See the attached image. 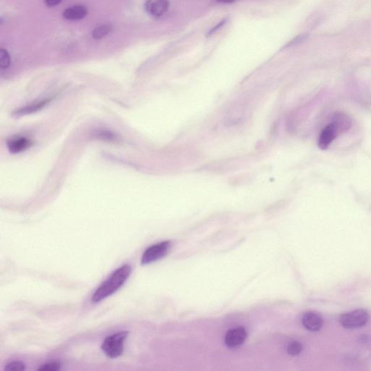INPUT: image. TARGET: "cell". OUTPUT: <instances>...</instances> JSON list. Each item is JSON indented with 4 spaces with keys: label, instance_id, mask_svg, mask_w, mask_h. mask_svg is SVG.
I'll return each mask as SVG.
<instances>
[{
    "label": "cell",
    "instance_id": "277c9868",
    "mask_svg": "<svg viewBox=\"0 0 371 371\" xmlns=\"http://www.w3.org/2000/svg\"><path fill=\"white\" fill-rule=\"evenodd\" d=\"M170 247V242L169 241H163L150 246L143 253L141 259V264L147 265L162 259L167 255Z\"/></svg>",
    "mask_w": 371,
    "mask_h": 371
},
{
    "label": "cell",
    "instance_id": "9c48e42d",
    "mask_svg": "<svg viewBox=\"0 0 371 371\" xmlns=\"http://www.w3.org/2000/svg\"><path fill=\"white\" fill-rule=\"evenodd\" d=\"M88 14V9L84 5H74L67 7L63 11V16L69 21H78L85 18Z\"/></svg>",
    "mask_w": 371,
    "mask_h": 371
},
{
    "label": "cell",
    "instance_id": "8992f818",
    "mask_svg": "<svg viewBox=\"0 0 371 371\" xmlns=\"http://www.w3.org/2000/svg\"><path fill=\"white\" fill-rule=\"evenodd\" d=\"M247 337V331L244 328L237 327L231 329L225 337V343L229 347H236L241 345Z\"/></svg>",
    "mask_w": 371,
    "mask_h": 371
},
{
    "label": "cell",
    "instance_id": "52a82bcc",
    "mask_svg": "<svg viewBox=\"0 0 371 371\" xmlns=\"http://www.w3.org/2000/svg\"><path fill=\"white\" fill-rule=\"evenodd\" d=\"M144 7L149 15L159 18L167 13L169 2L168 0H147Z\"/></svg>",
    "mask_w": 371,
    "mask_h": 371
},
{
    "label": "cell",
    "instance_id": "7c38bea8",
    "mask_svg": "<svg viewBox=\"0 0 371 371\" xmlns=\"http://www.w3.org/2000/svg\"><path fill=\"white\" fill-rule=\"evenodd\" d=\"M112 27L110 25H102L98 26L94 29L92 33V37L95 39H101L107 36L112 32Z\"/></svg>",
    "mask_w": 371,
    "mask_h": 371
},
{
    "label": "cell",
    "instance_id": "5b68a950",
    "mask_svg": "<svg viewBox=\"0 0 371 371\" xmlns=\"http://www.w3.org/2000/svg\"><path fill=\"white\" fill-rule=\"evenodd\" d=\"M339 130H341L337 121L326 126L322 130L318 139V147L323 150L329 148L330 144L333 142Z\"/></svg>",
    "mask_w": 371,
    "mask_h": 371
},
{
    "label": "cell",
    "instance_id": "8fae6325",
    "mask_svg": "<svg viewBox=\"0 0 371 371\" xmlns=\"http://www.w3.org/2000/svg\"><path fill=\"white\" fill-rule=\"evenodd\" d=\"M50 101V100H44V101H39L36 104H31V105L25 107L24 108L21 109L16 112L17 115H25V114L32 113V112L38 111L40 109L43 108L46 104Z\"/></svg>",
    "mask_w": 371,
    "mask_h": 371
},
{
    "label": "cell",
    "instance_id": "30bf717a",
    "mask_svg": "<svg viewBox=\"0 0 371 371\" xmlns=\"http://www.w3.org/2000/svg\"><path fill=\"white\" fill-rule=\"evenodd\" d=\"M32 145L30 140L25 137H16L7 141V147L11 153L18 154L26 150Z\"/></svg>",
    "mask_w": 371,
    "mask_h": 371
},
{
    "label": "cell",
    "instance_id": "ac0fdd59",
    "mask_svg": "<svg viewBox=\"0 0 371 371\" xmlns=\"http://www.w3.org/2000/svg\"><path fill=\"white\" fill-rule=\"evenodd\" d=\"M236 0H217L218 2L223 3V4H229V3L235 2Z\"/></svg>",
    "mask_w": 371,
    "mask_h": 371
},
{
    "label": "cell",
    "instance_id": "5bb4252c",
    "mask_svg": "<svg viewBox=\"0 0 371 371\" xmlns=\"http://www.w3.org/2000/svg\"><path fill=\"white\" fill-rule=\"evenodd\" d=\"M303 350V345L299 341H292L287 347L288 353L292 356H296Z\"/></svg>",
    "mask_w": 371,
    "mask_h": 371
},
{
    "label": "cell",
    "instance_id": "ba28073f",
    "mask_svg": "<svg viewBox=\"0 0 371 371\" xmlns=\"http://www.w3.org/2000/svg\"><path fill=\"white\" fill-rule=\"evenodd\" d=\"M302 321L304 328L310 332H318L321 330L323 325V319L321 315L318 312L312 311L305 312L303 315Z\"/></svg>",
    "mask_w": 371,
    "mask_h": 371
},
{
    "label": "cell",
    "instance_id": "2e32d148",
    "mask_svg": "<svg viewBox=\"0 0 371 371\" xmlns=\"http://www.w3.org/2000/svg\"><path fill=\"white\" fill-rule=\"evenodd\" d=\"M61 369V363L58 362H52V363H47V364L42 365L40 366L38 371H55Z\"/></svg>",
    "mask_w": 371,
    "mask_h": 371
},
{
    "label": "cell",
    "instance_id": "4fadbf2b",
    "mask_svg": "<svg viewBox=\"0 0 371 371\" xmlns=\"http://www.w3.org/2000/svg\"><path fill=\"white\" fill-rule=\"evenodd\" d=\"M10 65V57L8 52L4 49L0 50V67L1 69L8 68Z\"/></svg>",
    "mask_w": 371,
    "mask_h": 371
},
{
    "label": "cell",
    "instance_id": "7a4b0ae2",
    "mask_svg": "<svg viewBox=\"0 0 371 371\" xmlns=\"http://www.w3.org/2000/svg\"><path fill=\"white\" fill-rule=\"evenodd\" d=\"M129 335L128 332H121L107 337L101 344V350L107 357L116 358L124 353V341Z\"/></svg>",
    "mask_w": 371,
    "mask_h": 371
},
{
    "label": "cell",
    "instance_id": "3957f363",
    "mask_svg": "<svg viewBox=\"0 0 371 371\" xmlns=\"http://www.w3.org/2000/svg\"><path fill=\"white\" fill-rule=\"evenodd\" d=\"M369 315L365 309H356L341 315L339 322L347 329H358L365 326L369 321Z\"/></svg>",
    "mask_w": 371,
    "mask_h": 371
},
{
    "label": "cell",
    "instance_id": "9a60e30c",
    "mask_svg": "<svg viewBox=\"0 0 371 371\" xmlns=\"http://www.w3.org/2000/svg\"><path fill=\"white\" fill-rule=\"evenodd\" d=\"M25 364L21 361H13L6 365L4 370L5 371H24L25 370Z\"/></svg>",
    "mask_w": 371,
    "mask_h": 371
},
{
    "label": "cell",
    "instance_id": "e0dca14e",
    "mask_svg": "<svg viewBox=\"0 0 371 371\" xmlns=\"http://www.w3.org/2000/svg\"><path fill=\"white\" fill-rule=\"evenodd\" d=\"M44 1L46 5L48 7H55L62 2L63 0H44Z\"/></svg>",
    "mask_w": 371,
    "mask_h": 371
},
{
    "label": "cell",
    "instance_id": "6da1fadb",
    "mask_svg": "<svg viewBox=\"0 0 371 371\" xmlns=\"http://www.w3.org/2000/svg\"><path fill=\"white\" fill-rule=\"evenodd\" d=\"M132 271V266L128 264L124 265L115 270L95 291L92 295V303H100L104 299L115 294L129 279Z\"/></svg>",
    "mask_w": 371,
    "mask_h": 371
}]
</instances>
